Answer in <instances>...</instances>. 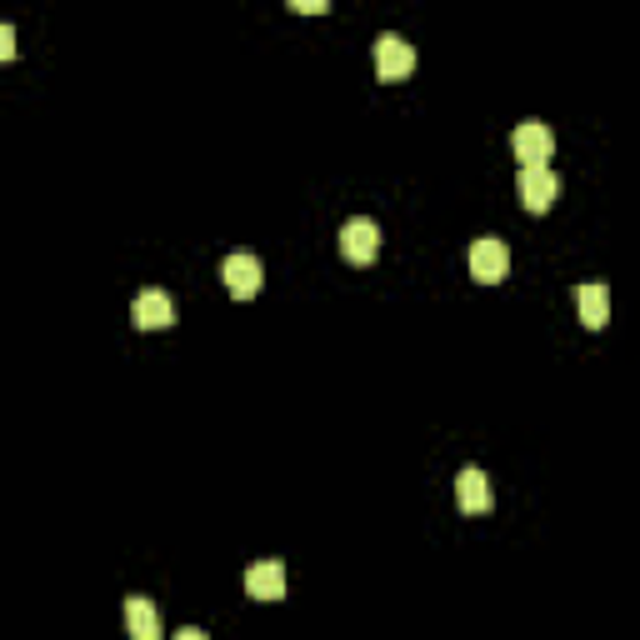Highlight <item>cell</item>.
<instances>
[{
    "label": "cell",
    "instance_id": "1",
    "mask_svg": "<svg viewBox=\"0 0 640 640\" xmlns=\"http://www.w3.org/2000/svg\"><path fill=\"white\" fill-rule=\"evenodd\" d=\"M516 191H521V206L531 210V216H545V210L561 200V181H555L551 165H521V181H516Z\"/></svg>",
    "mask_w": 640,
    "mask_h": 640
},
{
    "label": "cell",
    "instance_id": "2",
    "mask_svg": "<svg viewBox=\"0 0 640 640\" xmlns=\"http://www.w3.org/2000/svg\"><path fill=\"white\" fill-rule=\"evenodd\" d=\"M411 70H415V45L405 41V35L386 31L376 41V76L395 86V80H411Z\"/></svg>",
    "mask_w": 640,
    "mask_h": 640
},
{
    "label": "cell",
    "instance_id": "3",
    "mask_svg": "<svg viewBox=\"0 0 640 640\" xmlns=\"http://www.w3.org/2000/svg\"><path fill=\"white\" fill-rule=\"evenodd\" d=\"M340 256H346L350 265H370L380 256V226L370 216H356L340 226Z\"/></svg>",
    "mask_w": 640,
    "mask_h": 640
},
{
    "label": "cell",
    "instance_id": "4",
    "mask_svg": "<svg viewBox=\"0 0 640 640\" xmlns=\"http://www.w3.org/2000/svg\"><path fill=\"white\" fill-rule=\"evenodd\" d=\"M220 281H226V291L236 295V301H250V295H261L265 271L250 250H236V256H226V265H220Z\"/></svg>",
    "mask_w": 640,
    "mask_h": 640
},
{
    "label": "cell",
    "instance_id": "5",
    "mask_svg": "<svg viewBox=\"0 0 640 640\" xmlns=\"http://www.w3.org/2000/svg\"><path fill=\"white\" fill-rule=\"evenodd\" d=\"M510 151H516V161H525V165H545L551 151H555L551 126H541V120H521V126L510 131Z\"/></svg>",
    "mask_w": 640,
    "mask_h": 640
},
{
    "label": "cell",
    "instance_id": "6",
    "mask_svg": "<svg viewBox=\"0 0 640 640\" xmlns=\"http://www.w3.org/2000/svg\"><path fill=\"white\" fill-rule=\"evenodd\" d=\"M506 271H510V250L500 246L496 236H480L476 246H470V275H476L480 285H496V281H506Z\"/></svg>",
    "mask_w": 640,
    "mask_h": 640
},
{
    "label": "cell",
    "instance_id": "7",
    "mask_svg": "<svg viewBox=\"0 0 640 640\" xmlns=\"http://www.w3.org/2000/svg\"><path fill=\"white\" fill-rule=\"evenodd\" d=\"M456 500L466 516H486L490 506H496V490H490V476L480 466H466L456 476Z\"/></svg>",
    "mask_w": 640,
    "mask_h": 640
},
{
    "label": "cell",
    "instance_id": "8",
    "mask_svg": "<svg viewBox=\"0 0 640 640\" xmlns=\"http://www.w3.org/2000/svg\"><path fill=\"white\" fill-rule=\"evenodd\" d=\"M131 321L141 330H171L175 326V301L165 291H141L131 305Z\"/></svg>",
    "mask_w": 640,
    "mask_h": 640
},
{
    "label": "cell",
    "instance_id": "9",
    "mask_svg": "<svg viewBox=\"0 0 640 640\" xmlns=\"http://www.w3.org/2000/svg\"><path fill=\"white\" fill-rule=\"evenodd\" d=\"M246 596L250 600H281L285 596V565L281 561H256L246 571Z\"/></svg>",
    "mask_w": 640,
    "mask_h": 640
},
{
    "label": "cell",
    "instance_id": "10",
    "mask_svg": "<svg viewBox=\"0 0 640 640\" xmlns=\"http://www.w3.org/2000/svg\"><path fill=\"white\" fill-rule=\"evenodd\" d=\"M575 305H581V321H586L590 330H600L610 321V291L600 281L581 285V291H575Z\"/></svg>",
    "mask_w": 640,
    "mask_h": 640
},
{
    "label": "cell",
    "instance_id": "11",
    "mask_svg": "<svg viewBox=\"0 0 640 640\" xmlns=\"http://www.w3.org/2000/svg\"><path fill=\"white\" fill-rule=\"evenodd\" d=\"M126 626H131L135 640H155V636H161V616H155V606L145 596L126 600Z\"/></svg>",
    "mask_w": 640,
    "mask_h": 640
},
{
    "label": "cell",
    "instance_id": "12",
    "mask_svg": "<svg viewBox=\"0 0 640 640\" xmlns=\"http://www.w3.org/2000/svg\"><path fill=\"white\" fill-rule=\"evenodd\" d=\"M291 11H301V15H326L330 0H291Z\"/></svg>",
    "mask_w": 640,
    "mask_h": 640
},
{
    "label": "cell",
    "instance_id": "13",
    "mask_svg": "<svg viewBox=\"0 0 640 640\" xmlns=\"http://www.w3.org/2000/svg\"><path fill=\"white\" fill-rule=\"evenodd\" d=\"M15 55V31L11 25H0V61H11Z\"/></svg>",
    "mask_w": 640,
    "mask_h": 640
}]
</instances>
